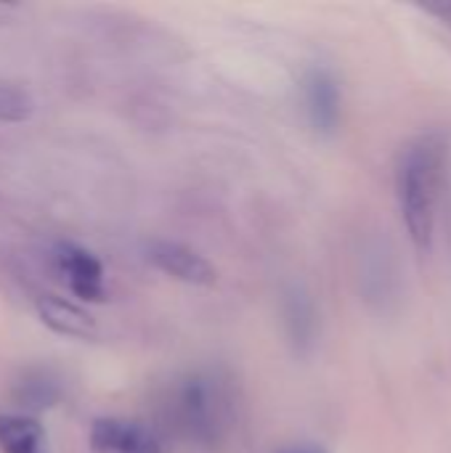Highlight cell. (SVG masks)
Returning a JSON list of instances; mask_svg holds the SVG:
<instances>
[{
	"label": "cell",
	"mask_w": 451,
	"mask_h": 453,
	"mask_svg": "<svg viewBox=\"0 0 451 453\" xmlns=\"http://www.w3.org/2000/svg\"><path fill=\"white\" fill-rule=\"evenodd\" d=\"M16 398H19L21 406H27V409H48V406H53V401L58 398V388H56V382L48 380L45 374H37V377H27V380L19 385Z\"/></svg>",
	"instance_id": "9"
},
{
	"label": "cell",
	"mask_w": 451,
	"mask_h": 453,
	"mask_svg": "<svg viewBox=\"0 0 451 453\" xmlns=\"http://www.w3.org/2000/svg\"><path fill=\"white\" fill-rule=\"evenodd\" d=\"M433 16H441V19H449L451 21V5H436V8H428Z\"/></svg>",
	"instance_id": "11"
},
{
	"label": "cell",
	"mask_w": 451,
	"mask_h": 453,
	"mask_svg": "<svg viewBox=\"0 0 451 453\" xmlns=\"http://www.w3.org/2000/svg\"><path fill=\"white\" fill-rule=\"evenodd\" d=\"M90 453H162V443L141 422L96 419L90 427Z\"/></svg>",
	"instance_id": "5"
},
{
	"label": "cell",
	"mask_w": 451,
	"mask_h": 453,
	"mask_svg": "<svg viewBox=\"0 0 451 453\" xmlns=\"http://www.w3.org/2000/svg\"><path fill=\"white\" fill-rule=\"evenodd\" d=\"M144 257L162 271L170 279H178L183 284H194V287H213L218 281V273L213 268V263L199 255L197 250L181 244V242H167V239H154L146 242L144 247Z\"/></svg>",
	"instance_id": "3"
},
{
	"label": "cell",
	"mask_w": 451,
	"mask_h": 453,
	"mask_svg": "<svg viewBox=\"0 0 451 453\" xmlns=\"http://www.w3.org/2000/svg\"><path fill=\"white\" fill-rule=\"evenodd\" d=\"M37 316L51 332H56L61 337L88 340L96 334L93 316L88 311H82L80 305H74L64 297H56V295H45L37 300Z\"/></svg>",
	"instance_id": "7"
},
{
	"label": "cell",
	"mask_w": 451,
	"mask_h": 453,
	"mask_svg": "<svg viewBox=\"0 0 451 453\" xmlns=\"http://www.w3.org/2000/svg\"><path fill=\"white\" fill-rule=\"evenodd\" d=\"M56 268L64 276L66 287L72 289L74 297L85 303H101L104 300V265L101 260L88 252L80 244L72 242H58L53 250Z\"/></svg>",
	"instance_id": "4"
},
{
	"label": "cell",
	"mask_w": 451,
	"mask_h": 453,
	"mask_svg": "<svg viewBox=\"0 0 451 453\" xmlns=\"http://www.w3.org/2000/svg\"><path fill=\"white\" fill-rule=\"evenodd\" d=\"M303 101H306V114L308 122L330 135L338 130L340 125V109H343V96H340V85L338 77L330 69H311L303 80Z\"/></svg>",
	"instance_id": "6"
},
{
	"label": "cell",
	"mask_w": 451,
	"mask_h": 453,
	"mask_svg": "<svg viewBox=\"0 0 451 453\" xmlns=\"http://www.w3.org/2000/svg\"><path fill=\"white\" fill-rule=\"evenodd\" d=\"M0 453H48L45 430L32 417L0 414Z\"/></svg>",
	"instance_id": "8"
},
{
	"label": "cell",
	"mask_w": 451,
	"mask_h": 453,
	"mask_svg": "<svg viewBox=\"0 0 451 453\" xmlns=\"http://www.w3.org/2000/svg\"><path fill=\"white\" fill-rule=\"evenodd\" d=\"M449 143L441 133L415 138L399 162V204L409 242L428 252L436 236L439 202L447 180Z\"/></svg>",
	"instance_id": "1"
},
{
	"label": "cell",
	"mask_w": 451,
	"mask_h": 453,
	"mask_svg": "<svg viewBox=\"0 0 451 453\" xmlns=\"http://www.w3.org/2000/svg\"><path fill=\"white\" fill-rule=\"evenodd\" d=\"M282 453H324L322 449H314V446H303V449H290V451Z\"/></svg>",
	"instance_id": "12"
},
{
	"label": "cell",
	"mask_w": 451,
	"mask_h": 453,
	"mask_svg": "<svg viewBox=\"0 0 451 453\" xmlns=\"http://www.w3.org/2000/svg\"><path fill=\"white\" fill-rule=\"evenodd\" d=\"M170 411L175 427L186 438L197 443H215L229 422V395L215 377L191 374L178 385Z\"/></svg>",
	"instance_id": "2"
},
{
	"label": "cell",
	"mask_w": 451,
	"mask_h": 453,
	"mask_svg": "<svg viewBox=\"0 0 451 453\" xmlns=\"http://www.w3.org/2000/svg\"><path fill=\"white\" fill-rule=\"evenodd\" d=\"M35 111V101L27 90L0 85V122H24Z\"/></svg>",
	"instance_id": "10"
}]
</instances>
